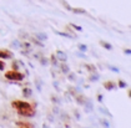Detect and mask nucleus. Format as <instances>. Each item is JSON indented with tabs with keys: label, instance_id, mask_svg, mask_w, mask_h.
Returning <instances> with one entry per match:
<instances>
[{
	"label": "nucleus",
	"instance_id": "nucleus-22",
	"mask_svg": "<svg viewBox=\"0 0 131 128\" xmlns=\"http://www.w3.org/2000/svg\"><path fill=\"white\" fill-rule=\"evenodd\" d=\"M31 42H34V44H35V45H38L39 47H42V46H44L42 41H40V40H38L36 37H35V39H31Z\"/></svg>",
	"mask_w": 131,
	"mask_h": 128
},
{
	"label": "nucleus",
	"instance_id": "nucleus-2",
	"mask_svg": "<svg viewBox=\"0 0 131 128\" xmlns=\"http://www.w3.org/2000/svg\"><path fill=\"white\" fill-rule=\"evenodd\" d=\"M16 112H18V114L21 116V117H34L35 116V109L32 106L30 107H26V108H21V109H16Z\"/></svg>",
	"mask_w": 131,
	"mask_h": 128
},
{
	"label": "nucleus",
	"instance_id": "nucleus-19",
	"mask_svg": "<svg viewBox=\"0 0 131 128\" xmlns=\"http://www.w3.org/2000/svg\"><path fill=\"white\" fill-rule=\"evenodd\" d=\"M100 45L102 46V47H105L106 50H112V45L111 44H109V42H106V41H100Z\"/></svg>",
	"mask_w": 131,
	"mask_h": 128
},
{
	"label": "nucleus",
	"instance_id": "nucleus-37",
	"mask_svg": "<svg viewBox=\"0 0 131 128\" xmlns=\"http://www.w3.org/2000/svg\"><path fill=\"white\" fill-rule=\"evenodd\" d=\"M54 86H55V89H58V91H59V82H58V81H54Z\"/></svg>",
	"mask_w": 131,
	"mask_h": 128
},
{
	"label": "nucleus",
	"instance_id": "nucleus-41",
	"mask_svg": "<svg viewBox=\"0 0 131 128\" xmlns=\"http://www.w3.org/2000/svg\"><path fill=\"white\" fill-rule=\"evenodd\" d=\"M127 95H129V97L131 98V89H129V92H127Z\"/></svg>",
	"mask_w": 131,
	"mask_h": 128
},
{
	"label": "nucleus",
	"instance_id": "nucleus-9",
	"mask_svg": "<svg viewBox=\"0 0 131 128\" xmlns=\"http://www.w3.org/2000/svg\"><path fill=\"white\" fill-rule=\"evenodd\" d=\"M59 67H60V70H61V72L64 73V75H68L69 72H70V67L65 63V62H62L61 65H59Z\"/></svg>",
	"mask_w": 131,
	"mask_h": 128
},
{
	"label": "nucleus",
	"instance_id": "nucleus-34",
	"mask_svg": "<svg viewBox=\"0 0 131 128\" xmlns=\"http://www.w3.org/2000/svg\"><path fill=\"white\" fill-rule=\"evenodd\" d=\"M4 70H5V62L0 60V71H4Z\"/></svg>",
	"mask_w": 131,
	"mask_h": 128
},
{
	"label": "nucleus",
	"instance_id": "nucleus-18",
	"mask_svg": "<svg viewBox=\"0 0 131 128\" xmlns=\"http://www.w3.org/2000/svg\"><path fill=\"white\" fill-rule=\"evenodd\" d=\"M71 11L74 14H86V10L81 9V8H71Z\"/></svg>",
	"mask_w": 131,
	"mask_h": 128
},
{
	"label": "nucleus",
	"instance_id": "nucleus-14",
	"mask_svg": "<svg viewBox=\"0 0 131 128\" xmlns=\"http://www.w3.org/2000/svg\"><path fill=\"white\" fill-rule=\"evenodd\" d=\"M50 62H51V65H52V66H55V67H58V66H59V60L56 59V56H55L54 54L50 56Z\"/></svg>",
	"mask_w": 131,
	"mask_h": 128
},
{
	"label": "nucleus",
	"instance_id": "nucleus-17",
	"mask_svg": "<svg viewBox=\"0 0 131 128\" xmlns=\"http://www.w3.org/2000/svg\"><path fill=\"white\" fill-rule=\"evenodd\" d=\"M99 111H100L101 113H104V114H105V116H107V117H112V114H111V112L110 111H109V109L107 108H105V107H100V108H99Z\"/></svg>",
	"mask_w": 131,
	"mask_h": 128
},
{
	"label": "nucleus",
	"instance_id": "nucleus-12",
	"mask_svg": "<svg viewBox=\"0 0 131 128\" xmlns=\"http://www.w3.org/2000/svg\"><path fill=\"white\" fill-rule=\"evenodd\" d=\"M100 79V75L97 73V72H91L90 77H89V81L90 82H96V81H99Z\"/></svg>",
	"mask_w": 131,
	"mask_h": 128
},
{
	"label": "nucleus",
	"instance_id": "nucleus-7",
	"mask_svg": "<svg viewBox=\"0 0 131 128\" xmlns=\"http://www.w3.org/2000/svg\"><path fill=\"white\" fill-rule=\"evenodd\" d=\"M116 87H117V86H116V83H115L114 81H106V82H104V88H106L107 91L115 89Z\"/></svg>",
	"mask_w": 131,
	"mask_h": 128
},
{
	"label": "nucleus",
	"instance_id": "nucleus-30",
	"mask_svg": "<svg viewBox=\"0 0 131 128\" xmlns=\"http://www.w3.org/2000/svg\"><path fill=\"white\" fill-rule=\"evenodd\" d=\"M51 101H52V103H56V105H60L61 103L60 99L58 98V97H55V96H52V97H51Z\"/></svg>",
	"mask_w": 131,
	"mask_h": 128
},
{
	"label": "nucleus",
	"instance_id": "nucleus-8",
	"mask_svg": "<svg viewBox=\"0 0 131 128\" xmlns=\"http://www.w3.org/2000/svg\"><path fill=\"white\" fill-rule=\"evenodd\" d=\"M31 95H32L31 88H29V87H24L23 88V96H24V98H30Z\"/></svg>",
	"mask_w": 131,
	"mask_h": 128
},
{
	"label": "nucleus",
	"instance_id": "nucleus-38",
	"mask_svg": "<svg viewBox=\"0 0 131 128\" xmlns=\"http://www.w3.org/2000/svg\"><path fill=\"white\" fill-rule=\"evenodd\" d=\"M62 4H64V5H65V6H66V9H68V10H71L70 5H69V4H68V3H66V1H62Z\"/></svg>",
	"mask_w": 131,
	"mask_h": 128
},
{
	"label": "nucleus",
	"instance_id": "nucleus-39",
	"mask_svg": "<svg viewBox=\"0 0 131 128\" xmlns=\"http://www.w3.org/2000/svg\"><path fill=\"white\" fill-rule=\"evenodd\" d=\"M48 118H49L50 122H54V116H52V114H49V116H48Z\"/></svg>",
	"mask_w": 131,
	"mask_h": 128
},
{
	"label": "nucleus",
	"instance_id": "nucleus-26",
	"mask_svg": "<svg viewBox=\"0 0 131 128\" xmlns=\"http://www.w3.org/2000/svg\"><path fill=\"white\" fill-rule=\"evenodd\" d=\"M40 63L41 65H44V66H46V65H49V60L46 59V57H40Z\"/></svg>",
	"mask_w": 131,
	"mask_h": 128
},
{
	"label": "nucleus",
	"instance_id": "nucleus-28",
	"mask_svg": "<svg viewBox=\"0 0 131 128\" xmlns=\"http://www.w3.org/2000/svg\"><path fill=\"white\" fill-rule=\"evenodd\" d=\"M70 28L75 29L76 31H79V32H81V31H82V28H81V26H79V25H75V24H70Z\"/></svg>",
	"mask_w": 131,
	"mask_h": 128
},
{
	"label": "nucleus",
	"instance_id": "nucleus-3",
	"mask_svg": "<svg viewBox=\"0 0 131 128\" xmlns=\"http://www.w3.org/2000/svg\"><path fill=\"white\" fill-rule=\"evenodd\" d=\"M11 106L15 109H21V108H26V107H30L31 105L26 101H20V99H16V101H13L11 102Z\"/></svg>",
	"mask_w": 131,
	"mask_h": 128
},
{
	"label": "nucleus",
	"instance_id": "nucleus-40",
	"mask_svg": "<svg viewBox=\"0 0 131 128\" xmlns=\"http://www.w3.org/2000/svg\"><path fill=\"white\" fill-rule=\"evenodd\" d=\"M97 101H99V102H102V95H99V96H97Z\"/></svg>",
	"mask_w": 131,
	"mask_h": 128
},
{
	"label": "nucleus",
	"instance_id": "nucleus-16",
	"mask_svg": "<svg viewBox=\"0 0 131 128\" xmlns=\"http://www.w3.org/2000/svg\"><path fill=\"white\" fill-rule=\"evenodd\" d=\"M74 98H75V101H76L79 105H81V106H82V103H84V101H85V98H86V97H84V96H81V95H76Z\"/></svg>",
	"mask_w": 131,
	"mask_h": 128
},
{
	"label": "nucleus",
	"instance_id": "nucleus-32",
	"mask_svg": "<svg viewBox=\"0 0 131 128\" xmlns=\"http://www.w3.org/2000/svg\"><path fill=\"white\" fill-rule=\"evenodd\" d=\"M52 113H54V114H59V113H60V111H59V107H58V106H54Z\"/></svg>",
	"mask_w": 131,
	"mask_h": 128
},
{
	"label": "nucleus",
	"instance_id": "nucleus-4",
	"mask_svg": "<svg viewBox=\"0 0 131 128\" xmlns=\"http://www.w3.org/2000/svg\"><path fill=\"white\" fill-rule=\"evenodd\" d=\"M82 106H84V111L86 112V113H91L92 111H94V105H92V101L89 98H85L84 101V103H82Z\"/></svg>",
	"mask_w": 131,
	"mask_h": 128
},
{
	"label": "nucleus",
	"instance_id": "nucleus-21",
	"mask_svg": "<svg viewBox=\"0 0 131 128\" xmlns=\"http://www.w3.org/2000/svg\"><path fill=\"white\" fill-rule=\"evenodd\" d=\"M11 46H13V47H15V49H20L21 47V42L19 41V40H15V41H13V42H11Z\"/></svg>",
	"mask_w": 131,
	"mask_h": 128
},
{
	"label": "nucleus",
	"instance_id": "nucleus-31",
	"mask_svg": "<svg viewBox=\"0 0 131 128\" xmlns=\"http://www.w3.org/2000/svg\"><path fill=\"white\" fill-rule=\"evenodd\" d=\"M74 114H75V118L78 119V121L81 118V117H80V113H79V111H78V109H74Z\"/></svg>",
	"mask_w": 131,
	"mask_h": 128
},
{
	"label": "nucleus",
	"instance_id": "nucleus-1",
	"mask_svg": "<svg viewBox=\"0 0 131 128\" xmlns=\"http://www.w3.org/2000/svg\"><path fill=\"white\" fill-rule=\"evenodd\" d=\"M5 79L10 80V81H23V80L25 79V76H24V73H21L19 71L11 70V71L5 72Z\"/></svg>",
	"mask_w": 131,
	"mask_h": 128
},
{
	"label": "nucleus",
	"instance_id": "nucleus-25",
	"mask_svg": "<svg viewBox=\"0 0 131 128\" xmlns=\"http://www.w3.org/2000/svg\"><path fill=\"white\" fill-rule=\"evenodd\" d=\"M117 86H119V88H125V87H127L126 82H125V81H122V80H119V83H117Z\"/></svg>",
	"mask_w": 131,
	"mask_h": 128
},
{
	"label": "nucleus",
	"instance_id": "nucleus-27",
	"mask_svg": "<svg viewBox=\"0 0 131 128\" xmlns=\"http://www.w3.org/2000/svg\"><path fill=\"white\" fill-rule=\"evenodd\" d=\"M78 47H79V50L82 51V52H85V51L88 50V46H86L85 44H79V45H78Z\"/></svg>",
	"mask_w": 131,
	"mask_h": 128
},
{
	"label": "nucleus",
	"instance_id": "nucleus-35",
	"mask_svg": "<svg viewBox=\"0 0 131 128\" xmlns=\"http://www.w3.org/2000/svg\"><path fill=\"white\" fill-rule=\"evenodd\" d=\"M109 69H110L111 71H114V72H117V73L120 72V70L117 69V67H115V66H109Z\"/></svg>",
	"mask_w": 131,
	"mask_h": 128
},
{
	"label": "nucleus",
	"instance_id": "nucleus-13",
	"mask_svg": "<svg viewBox=\"0 0 131 128\" xmlns=\"http://www.w3.org/2000/svg\"><path fill=\"white\" fill-rule=\"evenodd\" d=\"M35 37L38 40H40V41H46L48 40V35L44 34V32H36L35 34Z\"/></svg>",
	"mask_w": 131,
	"mask_h": 128
},
{
	"label": "nucleus",
	"instance_id": "nucleus-36",
	"mask_svg": "<svg viewBox=\"0 0 131 128\" xmlns=\"http://www.w3.org/2000/svg\"><path fill=\"white\" fill-rule=\"evenodd\" d=\"M124 54H125V55H131V50L130 49H124Z\"/></svg>",
	"mask_w": 131,
	"mask_h": 128
},
{
	"label": "nucleus",
	"instance_id": "nucleus-15",
	"mask_svg": "<svg viewBox=\"0 0 131 128\" xmlns=\"http://www.w3.org/2000/svg\"><path fill=\"white\" fill-rule=\"evenodd\" d=\"M85 69L90 72H96V66L92 65V63H85Z\"/></svg>",
	"mask_w": 131,
	"mask_h": 128
},
{
	"label": "nucleus",
	"instance_id": "nucleus-5",
	"mask_svg": "<svg viewBox=\"0 0 131 128\" xmlns=\"http://www.w3.org/2000/svg\"><path fill=\"white\" fill-rule=\"evenodd\" d=\"M13 57H14V52H11L10 50H0V59L10 60Z\"/></svg>",
	"mask_w": 131,
	"mask_h": 128
},
{
	"label": "nucleus",
	"instance_id": "nucleus-6",
	"mask_svg": "<svg viewBox=\"0 0 131 128\" xmlns=\"http://www.w3.org/2000/svg\"><path fill=\"white\" fill-rule=\"evenodd\" d=\"M55 56H56V59L61 61V62H66L68 61V55L64 52V51H61V50H58L56 52H55Z\"/></svg>",
	"mask_w": 131,
	"mask_h": 128
},
{
	"label": "nucleus",
	"instance_id": "nucleus-20",
	"mask_svg": "<svg viewBox=\"0 0 131 128\" xmlns=\"http://www.w3.org/2000/svg\"><path fill=\"white\" fill-rule=\"evenodd\" d=\"M35 86H36V89L38 91H41V87H42V82H41V80H39V79H36L35 81Z\"/></svg>",
	"mask_w": 131,
	"mask_h": 128
},
{
	"label": "nucleus",
	"instance_id": "nucleus-10",
	"mask_svg": "<svg viewBox=\"0 0 131 128\" xmlns=\"http://www.w3.org/2000/svg\"><path fill=\"white\" fill-rule=\"evenodd\" d=\"M56 34L59 36H62V37H68V39H76L74 35H71L70 32H65V31H56Z\"/></svg>",
	"mask_w": 131,
	"mask_h": 128
},
{
	"label": "nucleus",
	"instance_id": "nucleus-11",
	"mask_svg": "<svg viewBox=\"0 0 131 128\" xmlns=\"http://www.w3.org/2000/svg\"><path fill=\"white\" fill-rule=\"evenodd\" d=\"M16 126H18V127H23V128H34L35 127L32 123H28V122H16Z\"/></svg>",
	"mask_w": 131,
	"mask_h": 128
},
{
	"label": "nucleus",
	"instance_id": "nucleus-24",
	"mask_svg": "<svg viewBox=\"0 0 131 128\" xmlns=\"http://www.w3.org/2000/svg\"><path fill=\"white\" fill-rule=\"evenodd\" d=\"M68 80L69 81H76V75L72 73V72H69L68 73Z\"/></svg>",
	"mask_w": 131,
	"mask_h": 128
},
{
	"label": "nucleus",
	"instance_id": "nucleus-29",
	"mask_svg": "<svg viewBox=\"0 0 131 128\" xmlns=\"http://www.w3.org/2000/svg\"><path fill=\"white\" fill-rule=\"evenodd\" d=\"M99 121H100V123L102 124V126H105V127H110V123H109V121H106V119H102V118H100Z\"/></svg>",
	"mask_w": 131,
	"mask_h": 128
},
{
	"label": "nucleus",
	"instance_id": "nucleus-23",
	"mask_svg": "<svg viewBox=\"0 0 131 128\" xmlns=\"http://www.w3.org/2000/svg\"><path fill=\"white\" fill-rule=\"evenodd\" d=\"M11 67H13V70L14 71H19V61H14L13 63H11Z\"/></svg>",
	"mask_w": 131,
	"mask_h": 128
},
{
	"label": "nucleus",
	"instance_id": "nucleus-33",
	"mask_svg": "<svg viewBox=\"0 0 131 128\" xmlns=\"http://www.w3.org/2000/svg\"><path fill=\"white\" fill-rule=\"evenodd\" d=\"M75 55H76V56H79V57H81V59H86V56H85V54H84L82 51H81V52H76Z\"/></svg>",
	"mask_w": 131,
	"mask_h": 128
}]
</instances>
